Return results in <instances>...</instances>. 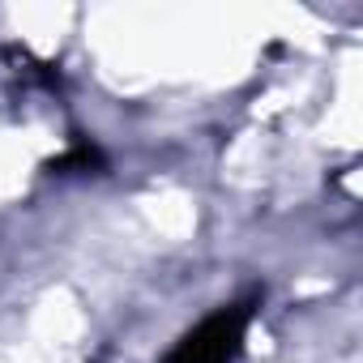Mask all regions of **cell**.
<instances>
[{"label":"cell","mask_w":363,"mask_h":363,"mask_svg":"<svg viewBox=\"0 0 363 363\" xmlns=\"http://www.w3.org/2000/svg\"><path fill=\"white\" fill-rule=\"evenodd\" d=\"M252 316H257V299H240V303L210 312L197 329H189L171 346V354L162 363H235Z\"/></svg>","instance_id":"obj_1"}]
</instances>
